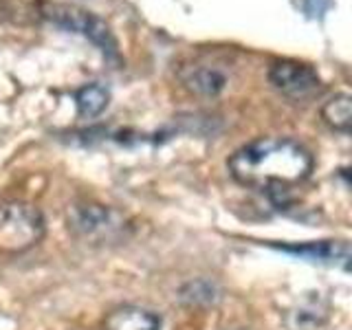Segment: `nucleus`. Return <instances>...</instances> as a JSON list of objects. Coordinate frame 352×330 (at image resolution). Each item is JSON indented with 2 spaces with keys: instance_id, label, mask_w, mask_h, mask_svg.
Instances as JSON below:
<instances>
[{
  "instance_id": "1",
  "label": "nucleus",
  "mask_w": 352,
  "mask_h": 330,
  "mask_svg": "<svg viewBox=\"0 0 352 330\" xmlns=\"http://www.w3.org/2000/svg\"><path fill=\"white\" fill-rule=\"evenodd\" d=\"M229 172L240 185L267 192L275 205H284V194L313 172V154L293 139L262 137L231 154Z\"/></svg>"
},
{
  "instance_id": "2",
  "label": "nucleus",
  "mask_w": 352,
  "mask_h": 330,
  "mask_svg": "<svg viewBox=\"0 0 352 330\" xmlns=\"http://www.w3.org/2000/svg\"><path fill=\"white\" fill-rule=\"evenodd\" d=\"M44 216L29 203L0 205V253H25L44 236Z\"/></svg>"
},
{
  "instance_id": "3",
  "label": "nucleus",
  "mask_w": 352,
  "mask_h": 330,
  "mask_svg": "<svg viewBox=\"0 0 352 330\" xmlns=\"http://www.w3.org/2000/svg\"><path fill=\"white\" fill-rule=\"evenodd\" d=\"M42 16L55 27L91 40L95 47H99L106 55H117V42L113 38V33H110L108 25L102 18L91 14V11H84L80 7H71V5H44Z\"/></svg>"
},
{
  "instance_id": "4",
  "label": "nucleus",
  "mask_w": 352,
  "mask_h": 330,
  "mask_svg": "<svg viewBox=\"0 0 352 330\" xmlns=\"http://www.w3.org/2000/svg\"><path fill=\"white\" fill-rule=\"evenodd\" d=\"M69 227L80 238L106 242L124 236L126 220L110 207L97 203H77L69 207Z\"/></svg>"
},
{
  "instance_id": "5",
  "label": "nucleus",
  "mask_w": 352,
  "mask_h": 330,
  "mask_svg": "<svg viewBox=\"0 0 352 330\" xmlns=\"http://www.w3.org/2000/svg\"><path fill=\"white\" fill-rule=\"evenodd\" d=\"M269 82L284 95L304 97L319 88V75L313 66L297 60H278L269 69Z\"/></svg>"
},
{
  "instance_id": "6",
  "label": "nucleus",
  "mask_w": 352,
  "mask_h": 330,
  "mask_svg": "<svg viewBox=\"0 0 352 330\" xmlns=\"http://www.w3.org/2000/svg\"><path fill=\"white\" fill-rule=\"evenodd\" d=\"M284 253H293V256L306 258L311 262L322 264H341L348 269V242L344 240H324V242H308V245H284L280 247Z\"/></svg>"
},
{
  "instance_id": "7",
  "label": "nucleus",
  "mask_w": 352,
  "mask_h": 330,
  "mask_svg": "<svg viewBox=\"0 0 352 330\" xmlns=\"http://www.w3.org/2000/svg\"><path fill=\"white\" fill-rule=\"evenodd\" d=\"M106 330H163V319L139 306H124L113 311L104 322Z\"/></svg>"
},
{
  "instance_id": "8",
  "label": "nucleus",
  "mask_w": 352,
  "mask_h": 330,
  "mask_svg": "<svg viewBox=\"0 0 352 330\" xmlns=\"http://www.w3.org/2000/svg\"><path fill=\"white\" fill-rule=\"evenodd\" d=\"M183 82L198 95H218L227 86V77L212 66H192L183 75Z\"/></svg>"
},
{
  "instance_id": "9",
  "label": "nucleus",
  "mask_w": 352,
  "mask_h": 330,
  "mask_svg": "<svg viewBox=\"0 0 352 330\" xmlns=\"http://www.w3.org/2000/svg\"><path fill=\"white\" fill-rule=\"evenodd\" d=\"M110 93L108 88L102 84H88L75 93V104L80 117H97L99 113H104V108L108 106Z\"/></svg>"
},
{
  "instance_id": "10",
  "label": "nucleus",
  "mask_w": 352,
  "mask_h": 330,
  "mask_svg": "<svg viewBox=\"0 0 352 330\" xmlns=\"http://www.w3.org/2000/svg\"><path fill=\"white\" fill-rule=\"evenodd\" d=\"M324 121L339 132H350V121H352V110H350V97L348 95H337L328 99L322 108Z\"/></svg>"
},
{
  "instance_id": "11",
  "label": "nucleus",
  "mask_w": 352,
  "mask_h": 330,
  "mask_svg": "<svg viewBox=\"0 0 352 330\" xmlns=\"http://www.w3.org/2000/svg\"><path fill=\"white\" fill-rule=\"evenodd\" d=\"M216 297V289H214V284H209V282H190L185 286V289L181 291V300L185 302H190V304H198V302H212Z\"/></svg>"
}]
</instances>
